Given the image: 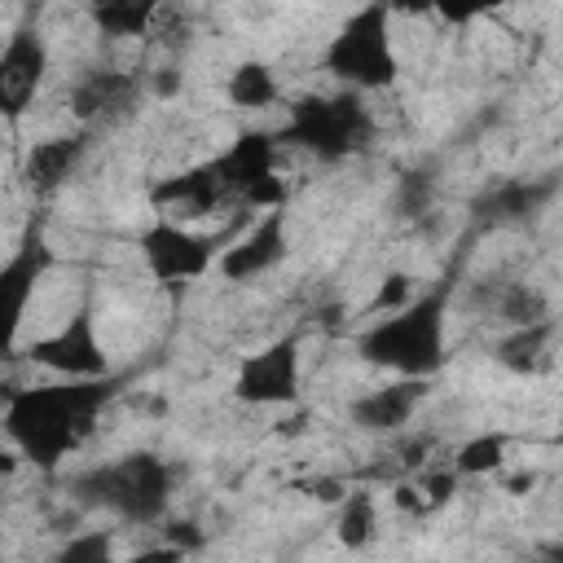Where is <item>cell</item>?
<instances>
[{
    "label": "cell",
    "instance_id": "1",
    "mask_svg": "<svg viewBox=\"0 0 563 563\" xmlns=\"http://www.w3.org/2000/svg\"><path fill=\"white\" fill-rule=\"evenodd\" d=\"M114 396H119L114 374L57 378V383H44V387L4 383L0 422H4L9 444L22 453V462H31L35 471H57L97 431V418Z\"/></svg>",
    "mask_w": 563,
    "mask_h": 563
},
{
    "label": "cell",
    "instance_id": "2",
    "mask_svg": "<svg viewBox=\"0 0 563 563\" xmlns=\"http://www.w3.org/2000/svg\"><path fill=\"white\" fill-rule=\"evenodd\" d=\"M449 295H453V282H440V286L387 308V317L378 312V321H369L356 334L361 361H369L387 374H405V378H435L449 361V352H444Z\"/></svg>",
    "mask_w": 563,
    "mask_h": 563
},
{
    "label": "cell",
    "instance_id": "3",
    "mask_svg": "<svg viewBox=\"0 0 563 563\" xmlns=\"http://www.w3.org/2000/svg\"><path fill=\"white\" fill-rule=\"evenodd\" d=\"M70 493L123 523H154L172 506V466L158 453H123L114 462H97L70 479Z\"/></svg>",
    "mask_w": 563,
    "mask_h": 563
},
{
    "label": "cell",
    "instance_id": "4",
    "mask_svg": "<svg viewBox=\"0 0 563 563\" xmlns=\"http://www.w3.org/2000/svg\"><path fill=\"white\" fill-rule=\"evenodd\" d=\"M277 145H299L321 163H343L374 141V114L356 88L308 92L286 106V123L273 132Z\"/></svg>",
    "mask_w": 563,
    "mask_h": 563
},
{
    "label": "cell",
    "instance_id": "5",
    "mask_svg": "<svg viewBox=\"0 0 563 563\" xmlns=\"http://www.w3.org/2000/svg\"><path fill=\"white\" fill-rule=\"evenodd\" d=\"M321 66H325V75H334L343 88H356V92H378V88L396 84L400 62L391 48V13L378 0L361 4L330 35Z\"/></svg>",
    "mask_w": 563,
    "mask_h": 563
},
{
    "label": "cell",
    "instance_id": "6",
    "mask_svg": "<svg viewBox=\"0 0 563 563\" xmlns=\"http://www.w3.org/2000/svg\"><path fill=\"white\" fill-rule=\"evenodd\" d=\"M57 264L48 238H44V220H31L13 246L9 260H0V361L13 356L18 339H22V321L26 308L40 290V282L48 277V268Z\"/></svg>",
    "mask_w": 563,
    "mask_h": 563
},
{
    "label": "cell",
    "instance_id": "7",
    "mask_svg": "<svg viewBox=\"0 0 563 563\" xmlns=\"http://www.w3.org/2000/svg\"><path fill=\"white\" fill-rule=\"evenodd\" d=\"M136 251H141V264L154 282L163 286H185V282H198L216 268V255H220V242L207 238V233H194L185 229L180 220H172L167 211H158L141 238H136Z\"/></svg>",
    "mask_w": 563,
    "mask_h": 563
},
{
    "label": "cell",
    "instance_id": "8",
    "mask_svg": "<svg viewBox=\"0 0 563 563\" xmlns=\"http://www.w3.org/2000/svg\"><path fill=\"white\" fill-rule=\"evenodd\" d=\"M216 167L224 176L229 198H242L246 207H286L290 189L277 176V136L264 128H246L233 136L229 150L216 154Z\"/></svg>",
    "mask_w": 563,
    "mask_h": 563
},
{
    "label": "cell",
    "instance_id": "9",
    "mask_svg": "<svg viewBox=\"0 0 563 563\" xmlns=\"http://www.w3.org/2000/svg\"><path fill=\"white\" fill-rule=\"evenodd\" d=\"M26 356L35 365H44L48 374H57V378H97V374H110V361H106V347H101V334H97V308H92V299H84L53 334L35 339L26 347Z\"/></svg>",
    "mask_w": 563,
    "mask_h": 563
},
{
    "label": "cell",
    "instance_id": "10",
    "mask_svg": "<svg viewBox=\"0 0 563 563\" xmlns=\"http://www.w3.org/2000/svg\"><path fill=\"white\" fill-rule=\"evenodd\" d=\"M233 400L255 409H286L299 400V339L282 334L268 347L242 356L233 374Z\"/></svg>",
    "mask_w": 563,
    "mask_h": 563
},
{
    "label": "cell",
    "instance_id": "11",
    "mask_svg": "<svg viewBox=\"0 0 563 563\" xmlns=\"http://www.w3.org/2000/svg\"><path fill=\"white\" fill-rule=\"evenodd\" d=\"M44 75H48L44 35L31 22L18 26L13 35H4V44H0V119L18 123L35 106V97L44 88Z\"/></svg>",
    "mask_w": 563,
    "mask_h": 563
},
{
    "label": "cell",
    "instance_id": "12",
    "mask_svg": "<svg viewBox=\"0 0 563 563\" xmlns=\"http://www.w3.org/2000/svg\"><path fill=\"white\" fill-rule=\"evenodd\" d=\"M286 260V207H268L242 238H233L229 246H220L216 268L229 282H251L268 268H277Z\"/></svg>",
    "mask_w": 563,
    "mask_h": 563
},
{
    "label": "cell",
    "instance_id": "13",
    "mask_svg": "<svg viewBox=\"0 0 563 563\" xmlns=\"http://www.w3.org/2000/svg\"><path fill=\"white\" fill-rule=\"evenodd\" d=\"M427 383H431V378H405V374H396L391 383L361 391V396L347 405L352 427H361V431H400V427L413 418V409L427 400V391H431Z\"/></svg>",
    "mask_w": 563,
    "mask_h": 563
},
{
    "label": "cell",
    "instance_id": "14",
    "mask_svg": "<svg viewBox=\"0 0 563 563\" xmlns=\"http://www.w3.org/2000/svg\"><path fill=\"white\" fill-rule=\"evenodd\" d=\"M88 154V132H57V136H44L26 150L22 158V180L35 198H48L57 194L84 163Z\"/></svg>",
    "mask_w": 563,
    "mask_h": 563
},
{
    "label": "cell",
    "instance_id": "15",
    "mask_svg": "<svg viewBox=\"0 0 563 563\" xmlns=\"http://www.w3.org/2000/svg\"><path fill=\"white\" fill-rule=\"evenodd\" d=\"M229 198L224 189V176L216 167V158L189 167V172H176V176H163L154 189H150V202L163 207V211H185V216H207L211 207H220Z\"/></svg>",
    "mask_w": 563,
    "mask_h": 563
},
{
    "label": "cell",
    "instance_id": "16",
    "mask_svg": "<svg viewBox=\"0 0 563 563\" xmlns=\"http://www.w3.org/2000/svg\"><path fill=\"white\" fill-rule=\"evenodd\" d=\"M136 88H141V79L128 70H92L70 88V110H75V119H97V114L123 110Z\"/></svg>",
    "mask_w": 563,
    "mask_h": 563
},
{
    "label": "cell",
    "instance_id": "17",
    "mask_svg": "<svg viewBox=\"0 0 563 563\" xmlns=\"http://www.w3.org/2000/svg\"><path fill=\"white\" fill-rule=\"evenodd\" d=\"M88 4V18L101 35H114V40H132V35H145L150 22L158 18V9L167 0H84Z\"/></svg>",
    "mask_w": 563,
    "mask_h": 563
},
{
    "label": "cell",
    "instance_id": "18",
    "mask_svg": "<svg viewBox=\"0 0 563 563\" xmlns=\"http://www.w3.org/2000/svg\"><path fill=\"white\" fill-rule=\"evenodd\" d=\"M550 334H554V321H528V325H510V334L497 343V361L515 374H532L541 369V361L550 356Z\"/></svg>",
    "mask_w": 563,
    "mask_h": 563
},
{
    "label": "cell",
    "instance_id": "19",
    "mask_svg": "<svg viewBox=\"0 0 563 563\" xmlns=\"http://www.w3.org/2000/svg\"><path fill=\"white\" fill-rule=\"evenodd\" d=\"M550 194V185H528V180H506L497 185L484 202H479V220L484 224H515L528 220V211Z\"/></svg>",
    "mask_w": 563,
    "mask_h": 563
},
{
    "label": "cell",
    "instance_id": "20",
    "mask_svg": "<svg viewBox=\"0 0 563 563\" xmlns=\"http://www.w3.org/2000/svg\"><path fill=\"white\" fill-rule=\"evenodd\" d=\"M374 528H378V501L369 488H352L343 501H339V519H334V537L339 545L347 550H365L374 541Z\"/></svg>",
    "mask_w": 563,
    "mask_h": 563
},
{
    "label": "cell",
    "instance_id": "21",
    "mask_svg": "<svg viewBox=\"0 0 563 563\" xmlns=\"http://www.w3.org/2000/svg\"><path fill=\"white\" fill-rule=\"evenodd\" d=\"M224 92H229V101H233L238 110H268L282 88H277V75H273L264 62H242V66L229 75Z\"/></svg>",
    "mask_w": 563,
    "mask_h": 563
},
{
    "label": "cell",
    "instance_id": "22",
    "mask_svg": "<svg viewBox=\"0 0 563 563\" xmlns=\"http://www.w3.org/2000/svg\"><path fill=\"white\" fill-rule=\"evenodd\" d=\"M493 312H497L501 325H528V321L550 317V299L528 282H506V286L493 290Z\"/></svg>",
    "mask_w": 563,
    "mask_h": 563
},
{
    "label": "cell",
    "instance_id": "23",
    "mask_svg": "<svg viewBox=\"0 0 563 563\" xmlns=\"http://www.w3.org/2000/svg\"><path fill=\"white\" fill-rule=\"evenodd\" d=\"M506 444H510V440H506L501 431L471 435V440L457 449V457H453V475H493V471H501Z\"/></svg>",
    "mask_w": 563,
    "mask_h": 563
},
{
    "label": "cell",
    "instance_id": "24",
    "mask_svg": "<svg viewBox=\"0 0 563 563\" xmlns=\"http://www.w3.org/2000/svg\"><path fill=\"white\" fill-rule=\"evenodd\" d=\"M110 554H114L110 532H79V537H70V541L62 545L57 559H66V563H106Z\"/></svg>",
    "mask_w": 563,
    "mask_h": 563
},
{
    "label": "cell",
    "instance_id": "25",
    "mask_svg": "<svg viewBox=\"0 0 563 563\" xmlns=\"http://www.w3.org/2000/svg\"><path fill=\"white\" fill-rule=\"evenodd\" d=\"M413 295V277L409 273H387L383 277V286H378V295L369 299V317H378V312H387V308H396V303H405Z\"/></svg>",
    "mask_w": 563,
    "mask_h": 563
},
{
    "label": "cell",
    "instance_id": "26",
    "mask_svg": "<svg viewBox=\"0 0 563 563\" xmlns=\"http://www.w3.org/2000/svg\"><path fill=\"white\" fill-rule=\"evenodd\" d=\"M493 4H501V0H431V13H440V18L453 22V26H466V22H475L479 13H488Z\"/></svg>",
    "mask_w": 563,
    "mask_h": 563
},
{
    "label": "cell",
    "instance_id": "27",
    "mask_svg": "<svg viewBox=\"0 0 563 563\" xmlns=\"http://www.w3.org/2000/svg\"><path fill=\"white\" fill-rule=\"evenodd\" d=\"M387 13H409V18H418V13H431V0H378Z\"/></svg>",
    "mask_w": 563,
    "mask_h": 563
},
{
    "label": "cell",
    "instance_id": "28",
    "mask_svg": "<svg viewBox=\"0 0 563 563\" xmlns=\"http://www.w3.org/2000/svg\"><path fill=\"white\" fill-rule=\"evenodd\" d=\"M18 466H22V453H18L13 444H0V479H4V475H13Z\"/></svg>",
    "mask_w": 563,
    "mask_h": 563
},
{
    "label": "cell",
    "instance_id": "29",
    "mask_svg": "<svg viewBox=\"0 0 563 563\" xmlns=\"http://www.w3.org/2000/svg\"><path fill=\"white\" fill-rule=\"evenodd\" d=\"M0 44H4V4H0Z\"/></svg>",
    "mask_w": 563,
    "mask_h": 563
}]
</instances>
